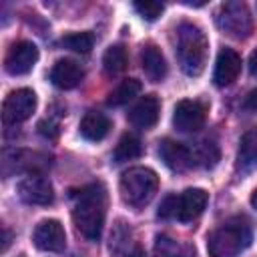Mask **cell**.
Wrapping results in <instances>:
<instances>
[{
	"label": "cell",
	"instance_id": "obj_1",
	"mask_svg": "<svg viewBox=\"0 0 257 257\" xmlns=\"http://www.w3.org/2000/svg\"><path fill=\"white\" fill-rule=\"evenodd\" d=\"M104 213H106V193L102 185H90L82 189V193L74 203L72 209L74 227L88 241H98L104 225Z\"/></svg>",
	"mask_w": 257,
	"mask_h": 257
},
{
	"label": "cell",
	"instance_id": "obj_2",
	"mask_svg": "<svg viewBox=\"0 0 257 257\" xmlns=\"http://www.w3.org/2000/svg\"><path fill=\"white\" fill-rule=\"evenodd\" d=\"M209 42L205 32L193 24L183 22L177 28V58L187 76H199L205 70Z\"/></svg>",
	"mask_w": 257,
	"mask_h": 257
},
{
	"label": "cell",
	"instance_id": "obj_3",
	"mask_svg": "<svg viewBox=\"0 0 257 257\" xmlns=\"http://www.w3.org/2000/svg\"><path fill=\"white\" fill-rule=\"evenodd\" d=\"M159 189V177L149 167H131L122 173L118 191L126 205L131 207H145Z\"/></svg>",
	"mask_w": 257,
	"mask_h": 257
},
{
	"label": "cell",
	"instance_id": "obj_4",
	"mask_svg": "<svg viewBox=\"0 0 257 257\" xmlns=\"http://www.w3.org/2000/svg\"><path fill=\"white\" fill-rule=\"evenodd\" d=\"M251 243V229L245 221H227L209 235L207 249L211 257H239Z\"/></svg>",
	"mask_w": 257,
	"mask_h": 257
},
{
	"label": "cell",
	"instance_id": "obj_5",
	"mask_svg": "<svg viewBox=\"0 0 257 257\" xmlns=\"http://www.w3.org/2000/svg\"><path fill=\"white\" fill-rule=\"evenodd\" d=\"M217 26L235 38H245L251 32V16L247 6L243 2L223 4L217 14Z\"/></svg>",
	"mask_w": 257,
	"mask_h": 257
},
{
	"label": "cell",
	"instance_id": "obj_6",
	"mask_svg": "<svg viewBox=\"0 0 257 257\" xmlns=\"http://www.w3.org/2000/svg\"><path fill=\"white\" fill-rule=\"evenodd\" d=\"M36 108V94L30 88L12 90L2 104V118L6 124H18L32 116Z\"/></svg>",
	"mask_w": 257,
	"mask_h": 257
},
{
	"label": "cell",
	"instance_id": "obj_7",
	"mask_svg": "<svg viewBox=\"0 0 257 257\" xmlns=\"http://www.w3.org/2000/svg\"><path fill=\"white\" fill-rule=\"evenodd\" d=\"M207 106L199 100H179L173 112V124L181 133H195L205 124Z\"/></svg>",
	"mask_w": 257,
	"mask_h": 257
},
{
	"label": "cell",
	"instance_id": "obj_8",
	"mask_svg": "<svg viewBox=\"0 0 257 257\" xmlns=\"http://www.w3.org/2000/svg\"><path fill=\"white\" fill-rule=\"evenodd\" d=\"M18 195L30 205H48L54 199V189L44 175L30 173L18 183Z\"/></svg>",
	"mask_w": 257,
	"mask_h": 257
},
{
	"label": "cell",
	"instance_id": "obj_9",
	"mask_svg": "<svg viewBox=\"0 0 257 257\" xmlns=\"http://www.w3.org/2000/svg\"><path fill=\"white\" fill-rule=\"evenodd\" d=\"M32 241L40 251L58 253V251H64V247H66V233H64V227L60 225V221L44 219L34 227Z\"/></svg>",
	"mask_w": 257,
	"mask_h": 257
},
{
	"label": "cell",
	"instance_id": "obj_10",
	"mask_svg": "<svg viewBox=\"0 0 257 257\" xmlns=\"http://www.w3.org/2000/svg\"><path fill=\"white\" fill-rule=\"evenodd\" d=\"M36 60H38V48H36V44L28 42V40H20L6 54L4 68H6L8 74L20 76V74H28L32 70V66L36 64Z\"/></svg>",
	"mask_w": 257,
	"mask_h": 257
},
{
	"label": "cell",
	"instance_id": "obj_11",
	"mask_svg": "<svg viewBox=\"0 0 257 257\" xmlns=\"http://www.w3.org/2000/svg\"><path fill=\"white\" fill-rule=\"evenodd\" d=\"M159 157L163 159V163L171 169V171H177V173H183L187 169L193 167L195 163V155L189 147H185L183 143H177V141H171V139H165L159 143Z\"/></svg>",
	"mask_w": 257,
	"mask_h": 257
},
{
	"label": "cell",
	"instance_id": "obj_12",
	"mask_svg": "<svg viewBox=\"0 0 257 257\" xmlns=\"http://www.w3.org/2000/svg\"><path fill=\"white\" fill-rule=\"evenodd\" d=\"M239 72H241V56L233 48H223L217 54V62H215V72H213L215 84L229 86L237 80Z\"/></svg>",
	"mask_w": 257,
	"mask_h": 257
},
{
	"label": "cell",
	"instance_id": "obj_13",
	"mask_svg": "<svg viewBox=\"0 0 257 257\" xmlns=\"http://www.w3.org/2000/svg\"><path fill=\"white\" fill-rule=\"evenodd\" d=\"M207 201H209V195L203 189H187V191H183L179 195V201H177V219L183 221V223L197 219L205 211Z\"/></svg>",
	"mask_w": 257,
	"mask_h": 257
},
{
	"label": "cell",
	"instance_id": "obj_14",
	"mask_svg": "<svg viewBox=\"0 0 257 257\" xmlns=\"http://www.w3.org/2000/svg\"><path fill=\"white\" fill-rule=\"evenodd\" d=\"M82 76H84V72H82L80 64L74 62V60H70V58L58 60V62L52 66V70H50V80H52V84L58 86V88H62V90H68V88L78 86L80 80H82Z\"/></svg>",
	"mask_w": 257,
	"mask_h": 257
},
{
	"label": "cell",
	"instance_id": "obj_15",
	"mask_svg": "<svg viewBox=\"0 0 257 257\" xmlns=\"http://www.w3.org/2000/svg\"><path fill=\"white\" fill-rule=\"evenodd\" d=\"M159 110H161V104H159V98L155 94H147L143 96L128 112V120L139 126V128H151L157 120H159Z\"/></svg>",
	"mask_w": 257,
	"mask_h": 257
},
{
	"label": "cell",
	"instance_id": "obj_16",
	"mask_svg": "<svg viewBox=\"0 0 257 257\" xmlns=\"http://www.w3.org/2000/svg\"><path fill=\"white\" fill-rule=\"evenodd\" d=\"M141 66L145 70V74L153 80V82H159L167 76V60L161 52L159 46L155 44H145L143 50H141Z\"/></svg>",
	"mask_w": 257,
	"mask_h": 257
},
{
	"label": "cell",
	"instance_id": "obj_17",
	"mask_svg": "<svg viewBox=\"0 0 257 257\" xmlns=\"http://www.w3.org/2000/svg\"><path fill=\"white\" fill-rule=\"evenodd\" d=\"M155 257H195V247L189 241H181L169 235H157Z\"/></svg>",
	"mask_w": 257,
	"mask_h": 257
},
{
	"label": "cell",
	"instance_id": "obj_18",
	"mask_svg": "<svg viewBox=\"0 0 257 257\" xmlns=\"http://www.w3.org/2000/svg\"><path fill=\"white\" fill-rule=\"evenodd\" d=\"M110 131V118L102 112H86L80 120V135L86 141H102Z\"/></svg>",
	"mask_w": 257,
	"mask_h": 257
},
{
	"label": "cell",
	"instance_id": "obj_19",
	"mask_svg": "<svg viewBox=\"0 0 257 257\" xmlns=\"http://www.w3.org/2000/svg\"><path fill=\"white\" fill-rule=\"evenodd\" d=\"M255 165H257V128H251L241 137L237 151V167L251 169Z\"/></svg>",
	"mask_w": 257,
	"mask_h": 257
},
{
	"label": "cell",
	"instance_id": "obj_20",
	"mask_svg": "<svg viewBox=\"0 0 257 257\" xmlns=\"http://www.w3.org/2000/svg\"><path fill=\"white\" fill-rule=\"evenodd\" d=\"M133 243V231L124 221H116L112 231H110V239H108V253L114 257H120L128 251Z\"/></svg>",
	"mask_w": 257,
	"mask_h": 257
},
{
	"label": "cell",
	"instance_id": "obj_21",
	"mask_svg": "<svg viewBox=\"0 0 257 257\" xmlns=\"http://www.w3.org/2000/svg\"><path fill=\"white\" fill-rule=\"evenodd\" d=\"M141 153H143V147H141L139 137L126 133V135H122L120 141L116 143L112 157H114V163H124V161H133V159H137Z\"/></svg>",
	"mask_w": 257,
	"mask_h": 257
},
{
	"label": "cell",
	"instance_id": "obj_22",
	"mask_svg": "<svg viewBox=\"0 0 257 257\" xmlns=\"http://www.w3.org/2000/svg\"><path fill=\"white\" fill-rule=\"evenodd\" d=\"M141 92V82L137 78H126L122 80L106 98V104L108 106H122L126 104L131 98H135L137 94Z\"/></svg>",
	"mask_w": 257,
	"mask_h": 257
},
{
	"label": "cell",
	"instance_id": "obj_23",
	"mask_svg": "<svg viewBox=\"0 0 257 257\" xmlns=\"http://www.w3.org/2000/svg\"><path fill=\"white\" fill-rule=\"evenodd\" d=\"M102 68L108 76H114L126 68V50L120 44L108 46L104 56H102Z\"/></svg>",
	"mask_w": 257,
	"mask_h": 257
},
{
	"label": "cell",
	"instance_id": "obj_24",
	"mask_svg": "<svg viewBox=\"0 0 257 257\" xmlns=\"http://www.w3.org/2000/svg\"><path fill=\"white\" fill-rule=\"evenodd\" d=\"M60 44L68 50L86 54V52H90V48L94 44V36L90 32H70V34H64L60 38Z\"/></svg>",
	"mask_w": 257,
	"mask_h": 257
},
{
	"label": "cell",
	"instance_id": "obj_25",
	"mask_svg": "<svg viewBox=\"0 0 257 257\" xmlns=\"http://www.w3.org/2000/svg\"><path fill=\"white\" fill-rule=\"evenodd\" d=\"M197 159H199L201 165L207 167V169L215 167L217 161H219V147H217L213 141H203V143L199 145V149H197Z\"/></svg>",
	"mask_w": 257,
	"mask_h": 257
},
{
	"label": "cell",
	"instance_id": "obj_26",
	"mask_svg": "<svg viewBox=\"0 0 257 257\" xmlns=\"http://www.w3.org/2000/svg\"><path fill=\"white\" fill-rule=\"evenodd\" d=\"M135 10H137L145 20H157V18L163 14L165 6H163L161 2H135Z\"/></svg>",
	"mask_w": 257,
	"mask_h": 257
},
{
	"label": "cell",
	"instance_id": "obj_27",
	"mask_svg": "<svg viewBox=\"0 0 257 257\" xmlns=\"http://www.w3.org/2000/svg\"><path fill=\"white\" fill-rule=\"evenodd\" d=\"M177 201H179V195H167L157 211V215L161 219H173L177 217Z\"/></svg>",
	"mask_w": 257,
	"mask_h": 257
},
{
	"label": "cell",
	"instance_id": "obj_28",
	"mask_svg": "<svg viewBox=\"0 0 257 257\" xmlns=\"http://www.w3.org/2000/svg\"><path fill=\"white\" fill-rule=\"evenodd\" d=\"M38 131L44 135V137H56V126L52 124V122H46V120H42L40 124H38Z\"/></svg>",
	"mask_w": 257,
	"mask_h": 257
},
{
	"label": "cell",
	"instance_id": "obj_29",
	"mask_svg": "<svg viewBox=\"0 0 257 257\" xmlns=\"http://www.w3.org/2000/svg\"><path fill=\"white\" fill-rule=\"evenodd\" d=\"M245 106L257 112V88H255V90H251V92L245 96Z\"/></svg>",
	"mask_w": 257,
	"mask_h": 257
},
{
	"label": "cell",
	"instance_id": "obj_30",
	"mask_svg": "<svg viewBox=\"0 0 257 257\" xmlns=\"http://www.w3.org/2000/svg\"><path fill=\"white\" fill-rule=\"evenodd\" d=\"M249 70L253 72V74H257V48L251 52V56H249Z\"/></svg>",
	"mask_w": 257,
	"mask_h": 257
},
{
	"label": "cell",
	"instance_id": "obj_31",
	"mask_svg": "<svg viewBox=\"0 0 257 257\" xmlns=\"http://www.w3.org/2000/svg\"><path fill=\"white\" fill-rule=\"evenodd\" d=\"M2 233H4V243H2V251H6V249H8V243H10V233H8L6 229H4Z\"/></svg>",
	"mask_w": 257,
	"mask_h": 257
},
{
	"label": "cell",
	"instance_id": "obj_32",
	"mask_svg": "<svg viewBox=\"0 0 257 257\" xmlns=\"http://www.w3.org/2000/svg\"><path fill=\"white\" fill-rule=\"evenodd\" d=\"M128 257H147V255L143 253V249H139V247H135V251H133V253H128Z\"/></svg>",
	"mask_w": 257,
	"mask_h": 257
},
{
	"label": "cell",
	"instance_id": "obj_33",
	"mask_svg": "<svg viewBox=\"0 0 257 257\" xmlns=\"http://www.w3.org/2000/svg\"><path fill=\"white\" fill-rule=\"evenodd\" d=\"M251 207L257 211V189L253 191V195H251Z\"/></svg>",
	"mask_w": 257,
	"mask_h": 257
}]
</instances>
